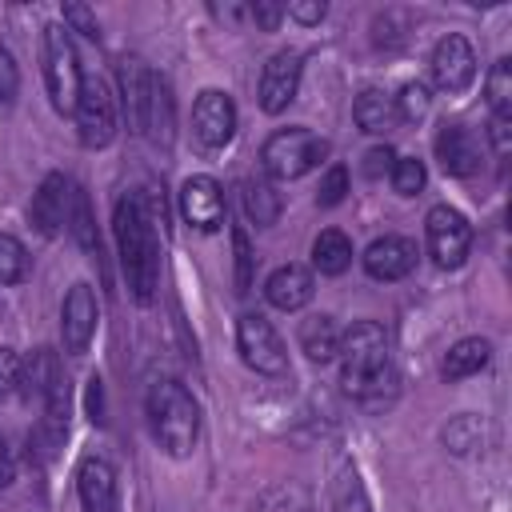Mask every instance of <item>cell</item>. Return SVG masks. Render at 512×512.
Masks as SVG:
<instances>
[{"label": "cell", "instance_id": "10", "mask_svg": "<svg viewBox=\"0 0 512 512\" xmlns=\"http://www.w3.org/2000/svg\"><path fill=\"white\" fill-rule=\"evenodd\" d=\"M344 356V372L340 376H352V372H372L380 364H388V336L376 320H356L348 332H340V352Z\"/></svg>", "mask_w": 512, "mask_h": 512}, {"label": "cell", "instance_id": "12", "mask_svg": "<svg viewBox=\"0 0 512 512\" xmlns=\"http://www.w3.org/2000/svg\"><path fill=\"white\" fill-rule=\"evenodd\" d=\"M180 212H184V220H188L192 228L216 232V228L224 224V216H228L220 184H216L212 176H188V180L180 184Z\"/></svg>", "mask_w": 512, "mask_h": 512}, {"label": "cell", "instance_id": "15", "mask_svg": "<svg viewBox=\"0 0 512 512\" xmlns=\"http://www.w3.org/2000/svg\"><path fill=\"white\" fill-rule=\"evenodd\" d=\"M76 492L84 512H120V488H116V468L104 456L80 460L76 472Z\"/></svg>", "mask_w": 512, "mask_h": 512}, {"label": "cell", "instance_id": "30", "mask_svg": "<svg viewBox=\"0 0 512 512\" xmlns=\"http://www.w3.org/2000/svg\"><path fill=\"white\" fill-rule=\"evenodd\" d=\"M484 92H488L492 116H496V112H508V104H512V60H508V56H500V60L492 64Z\"/></svg>", "mask_w": 512, "mask_h": 512}, {"label": "cell", "instance_id": "38", "mask_svg": "<svg viewBox=\"0 0 512 512\" xmlns=\"http://www.w3.org/2000/svg\"><path fill=\"white\" fill-rule=\"evenodd\" d=\"M64 24H72V28L84 32L88 40H100V24H96L92 8H84V4H64Z\"/></svg>", "mask_w": 512, "mask_h": 512}, {"label": "cell", "instance_id": "17", "mask_svg": "<svg viewBox=\"0 0 512 512\" xmlns=\"http://www.w3.org/2000/svg\"><path fill=\"white\" fill-rule=\"evenodd\" d=\"M436 160L448 176H472L480 168V144L464 124H440L436 132Z\"/></svg>", "mask_w": 512, "mask_h": 512}, {"label": "cell", "instance_id": "7", "mask_svg": "<svg viewBox=\"0 0 512 512\" xmlns=\"http://www.w3.org/2000/svg\"><path fill=\"white\" fill-rule=\"evenodd\" d=\"M236 348H240L244 364L256 368V372H264V376H280L288 368L284 340L276 336V328L260 312H244L240 316V324H236Z\"/></svg>", "mask_w": 512, "mask_h": 512}, {"label": "cell", "instance_id": "28", "mask_svg": "<svg viewBox=\"0 0 512 512\" xmlns=\"http://www.w3.org/2000/svg\"><path fill=\"white\" fill-rule=\"evenodd\" d=\"M68 220H72V232L80 240L84 252L100 256V240H96V224H92V208H88V196L80 188H72V204H68Z\"/></svg>", "mask_w": 512, "mask_h": 512}, {"label": "cell", "instance_id": "6", "mask_svg": "<svg viewBox=\"0 0 512 512\" xmlns=\"http://www.w3.org/2000/svg\"><path fill=\"white\" fill-rule=\"evenodd\" d=\"M424 236H428V256L436 260V268H460L468 260L472 248V224L464 220V212H456L452 204H436L424 216Z\"/></svg>", "mask_w": 512, "mask_h": 512}, {"label": "cell", "instance_id": "2", "mask_svg": "<svg viewBox=\"0 0 512 512\" xmlns=\"http://www.w3.org/2000/svg\"><path fill=\"white\" fill-rule=\"evenodd\" d=\"M148 424L168 456H188L200 436V408L180 380H156L148 392Z\"/></svg>", "mask_w": 512, "mask_h": 512}, {"label": "cell", "instance_id": "29", "mask_svg": "<svg viewBox=\"0 0 512 512\" xmlns=\"http://www.w3.org/2000/svg\"><path fill=\"white\" fill-rule=\"evenodd\" d=\"M28 276V252L16 236L0 232V284H20Z\"/></svg>", "mask_w": 512, "mask_h": 512}, {"label": "cell", "instance_id": "9", "mask_svg": "<svg viewBox=\"0 0 512 512\" xmlns=\"http://www.w3.org/2000/svg\"><path fill=\"white\" fill-rule=\"evenodd\" d=\"M300 72H304V60L300 52L292 48H280L276 56H268L264 72H260V108L268 116L284 112L292 100H296V88H300Z\"/></svg>", "mask_w": 512, "mask_h": 512}, {"label": "cell", "instance_id": "5", "mask_svg": "<svg viewBox=\"0 0 512 512\" xmlns=\"http://www.w3.org/2000/svg\"><path fill=\"white\" fill-rule=\"evenodd\" d=\"M76 128L84 148H104L116 136V100L108 92V80L96 72H84L80 100H76Z\"/></svg>", "mask_w": 512, "mask_h": 512}, {"label": "cell", "instance_id": "14", "mask_svg": "<svg viewBox=\"0 0 512 512\" xmlns=\"http://www.w3.org/2000/svg\"><path fill=\"white\" fill-rule=\"evenodd\" d=\"M68 204H72V184L64 180V172H52L40 180L32 204H28V220L40 236H56L68 224Z\"/></svg>", "mask_w": 512, "mask_h": 512}, {"label": "cell", "instance_id": "36", "mask_svg": "<svg viewBox=\"0 0 512 512\" xmlns=\"http://www.w3.org/2000/svg\"><path fill=\"white\" fill-rule=\"evenodd\" d=\"M392 100H396L400 120H424L428 116V88L424 84H404V92Z\"/></svg>", "mask_w": 512, "mask_h": 512}, {"label": "cell", "instance_id": "1", "mask_svg": "<svg viewBox=\"0 0 512 512\" xmlns=\"http://www.w3.org/2000/svg\"><path fill=\"white\" fill-rule=\"evenodd\" d=\"M112 232L120 248V268L140 304H148L160 288V244H156V216L144 192H128L116 200Z\"/></svg>", "mask_w": 512, "mask_h": 512}, {"label": "cell", "instance_id": "27", "mask_svg": "<svg viewBox=\"0 0 512 512\" xmlns=\"http://www.w3.org/2000/svg\"><path fill=\"white\" fill-rule=\"evenodd\" d=\"M332 512H372L368 492H364L356 468H344L336 476V484H332Z\"/></svg>", "mask_w": 512, "mask_h": 512}, {"label": "cell", "instance_id": "19", "mask_svg": "<svg viewBox=\"0 0 512 512\" xmlns=\"http://www.w3.org/2000/svg\"><path fill=\"white\" fill-rule=\"evenodd\" d=\"M148 92H152V72L140 56H124L120 60V96H124V112L132 132H144V116H148Z\"/></svg>", "mask_w": 512, "mask_h": 512}, {"label": "cell", "instance_id": "24", "mask_svg": "<svg viewBox=\"0 0 512 512\" xmlns=\"http://www.w3.org/2000/svg\"><path fill=\"white\" fill-rule=\"evenodd\" d=\"M488 356H492V344L480 340V336H468V340H460V344L448 348V356L440 364V376L444 380H464V376L480 372L488 364Z\"/></svg>", "mask_w": 512, "mask_h": 512}, {"label": "cell", "instance_id": "42", "mask_svg": "<svg viewBox=\"0 0 512 512\" xmlns=\"http://www.w3.org/2000/svg\"><path fill=\"white\" fill-rule=\"evenodd\" d=\"M324 12H328V8H324V0H304V4H292V8H288V16H292V20H300V24H320V20H324Z\"/></svg>", "mask_w": 512, "mask_h": 512}, {"label": "cell", "instance_id": "3", "mask_svg": "<svg viewBox=\"0 0 512 512\" xmlns=\"http://www.w3.org/2000/svg\"><path fill=\"white\" fill-rule=\"evenodd\" d=\"M44 84H48V100L60 116L76 112L84 68H80V56H76L72 40H68V28H60V24L44 28Z\"/></svg>", "mask_w": 512, "mask_h": 512}, {"label": "cell", "instance_id": "4", "mask_svg": "<svg viewBox=\"0 0 512 512\" xmlns=\"http://www.w3.org/2000/svg\"><path fill=\"white\" fill-rule=\"evenodd\" d=\"M324 156H328V140L308 128H280L260 148V164L276 180H296V176L312 172Z\"/></svg>", "mask_w": 512, "mask_h": 512}, {"label": "cell", "instance_id": "41", "mask_svg": "<svg viewBox=\"0 0 512 512\" xmlns=\"http://www.w3.org/2000/svg\"><path fill=\"white\" fill-rule=\"evenodd\" d=\"M16 376H20V356L12 348H0V400L16 388Z\"/></svg>", "mask_w": 512, "mask_h": 512}, {"label": "cell", "instance_id": "33", "mask_svg": "<svg viewBox=\"0 0 512 512\" xmlns=\"http://www.w3.org/2000/svg\"><path fill=\"white\" fill-rule=\"evenodd\" d=\"M232 252H236V292H248L252 288V272H256V256H252V244H248L244 228L232 232Z\"/></svg>", "mask_w": 512, "mask_h": 512}, {"label": "cell", "instance_id": "32", "mask_svg": "<svg viewBox=\"0 0 512 512\" xmlns=\"http://www.w3.org/2000/svg\"><path fill=\"white\" fill-rule=\"evenodd\" d=\"M444 444L452 452H472L480 444V420L476 416H456L448 428H444Z\"/></svg>", "mask_w": 512, "mask_h": 512}, {"label": "cell", "instance_id": "44", "mask_svg": "<svg viewBox=\"0 0 512 512\" xmlns=\"http://www.w3.org/2000/svg\"><path fill=\"white\" fill-rule=\"evenodd\" d=\"M12 476H16V456H12L8 440L0 436V488H8V484H12Z\"/></svg>", "mask_w": 512, "mask_h": 512}, {"label": "cell", "instance_id": "23", "mask_svg": "<svg viewBox=\"0 0 512 512\" xmlns=\"http://www.w3.org/2000/svg\"><path fill=\"white\" fill-rule=\"evenodd\" d=\"M300 348L308 352V360L328 364L340 352V328H336V320L332 316H308L300 324Z\"/></svg>", "mask_w": 512, "mask_h": 512}, {"label": "cell", "instance_id": "16", "mask_svg": "<svg viewBox=\"0 0 512 512\" xmlns=\"http://www.w3.org/2000/svg\"><path fill=\"white\" fill-rule=\"evenodd\" d=\"M416 268V244L408 236H380L364 252V272L372 280H404Z\"/></svg>", "mask_w": 512, "mask_h": 512}, {"label": "cell", "instance_id": "43", "mask_svg": "<svg viewBox=\"0 0 512 512\" xmlns=\"http://www.w3.org/2000/svg\"><path fill=\"white\" fill-rule=\"evenodd\" d=\"M88 416L92 420H104V388H100V376L88 380Z\"/></svg>", "mask_w": 512, "mask_h": 512}, {"label": "cell", "instance_id": "22", "mask_svg": "<svg viewBox=\"0 0 512 512\" xmlns=\"http://www.w3.org/2000/svg\"><path fill=\"white\" fill-rule=\"evenodd\" d=\"M240 200H244V212H248V220L256 228H272L280 220V212H284V200L268 180H244L240 184Z\"/></svg>", "mask_w": 512, "mask_h": 512}, {"label": "cell", "instance_id": "25", "mask_svg": "<svg viewBox=\"0 0 512 512\" xmlns=\"http://www.w3.org/2000/svg\"><path fill=\"white\" fill-rule=\"evenodd\" d=\"M312 264H316V272H324V276H340V272L352 264V240H348L340 228H324V232L312 240Z\"/></svg>", "mask_w": 512, "mask_h": 512}, {"label": "cell", "instance_id": "11", "mask_svg": "<svg viewBox=\"0 0 512 512\" xmlns=\"http://www.w3.org/2000/svg\"><path fill=\"white\" fill-rule=\"evenodd\" d=\"M432 80L440 92H464L476 80V52L460 32H448L432 52Z\"/></svg>", "mask_w": 512, "mask_h": 512}, {"label": "cell", "instance_id": "18", "mask_svg": "<svg viewBox=\"0 0 512 512\" xmlns=\"http://www.w3.org/2000/svg\"><path fill=\"white\" fill-rule=\"evenodd\" d=\"M312 292H316L312 272L300 268V264H284V268H276V272L268 276V284H264L268 304L280 308V312H296V308H304V304L312 300Z\"/></svg>", "mask_w": 512, "mask_h": 512}, {"label": "cell", "instance_id": "20", "mask_svg": "<svg viewBox=\"0 0 512 512\" xmlns=\"http://www.w3.org/2000/svg\"><path fill=\"white\" fill-rule=\"evenodd\" d=\"M60 380H64V368H60L56 352H48V348H36L28 360H20L16 384H20V392H24L28 400H40V404H44V396H48Z\"/></svg>", "mask_w": 512, "mask_h": 512}, {"label": "cell", "instance_id": "21", "mask_svg": "<svg viewBox=\"0 0 512 512\" xmlns=\"http://www.w3.org/2000/svg\"><path fill=\"white\" fill-rule=\"evenodd\" d=\"M352 116H356L360 132H368V136H384V132H392V128L400 124L396 100L384 96L380 88H364V92L356 96V104H352Z\"/></svg>", "mask_w": 512, "mask_h": 512}, {"label": "cell", "instance_id": "13", "mask_svg": "<svg viewBox=\"0 0 512 512\" xmlns=\"http://www.w3.org/2000/svg\"><path fill=\"white\" fill-rule=\"evenodd\" d=\"M96 296L88 284H72L68 296H64V308H60V336H64V348L72 356H80L92 336H96Z\"/></svg>", "mask_w": 512, "mask_h": 512}, {"label": "cell", "instance_id": "26", "mask_svg": "<svg viewBox=\"0 0 512 512\" xmlns=\"http://www.w3.org/2000/svg\"><path fill=\"white\" fill-rule=\"evenodd\" d=\"M144 132H148L160 148H168V144H172V92H168V80H164V76H152Z\"/></svg>", "mask_w": 512, "mask_h": 512}, {"label": "cell", "instance_id": "34", "mask_svg": "<svg viewBox=\"0 0 512 512\" xmlns=\"http://www.w3.org/2000/svg\"><path fill=\"white\" fill-rule=\"evenodd\" d=\"M344 196H348V168H344V164H332V168L324 172V180H320L316 204H320V208H336Z\"/></svg>", "mask_w": 512, "mask_h": 512}, {"label": "cell", "instance_id": "37", "mask_svg": "<svg viewBox=\"0 0 512 512\" xmlns=\"http://www.w3.org/2000/svg\"><path fill=\"white\" fill-rule=\"evenodd\" d=\"M488 140H492V152H496V156H508V152H512V112H496V116H492Z\"/></svg>", "mask_w": 512, "mask_h": 512}, {"label": "cell", "instance_id": "31", "mask_svg": "<svg viewBox=\"0 0 512 512\" xmlns=\"http://www.w3.org/2000/svg\"><path fill=\"white\" fill-rule=\"evenodd\" d=\"M388 176H392V188L400 196H416L424 188V180H428V172H424V164L416 156H396V164H392Z\"/></svg>", "mask_w": 512, "mask_h": 512}, {"label": "cell", "instance_id": "8", "mask_svg": "<svg viewBox=\"0 0 512 512\" xmlns=\"http://www.w3.org/2000/svg\"><path fill=\"white\" fill-rule=\"evenodd\" d=\"M192 132L204 148H224L236 136V104L220 88H204L192 104Z\"/></svg>", "mask_w": 512, "mask_h": 512}, {"label": "cell", "instance_id": "40", "mask_svg": "<svg viewBox=\"0 0 512 512\" xmlns=\"http://www.w3.org/2000/svg\"><path fill=\"white\" fill-rule=\"evenodd\" d=\"M248 16H252V24L256 28H264V32H272L276 24H280V16H284V8L280 4H272V0H260V4H252V8H244Z\"/></svg>", "mask_w": 512, "mask_h": 512}, {"label": "cell", "instance_id": "39", "mask_svg": "<svg viewBox=\"0 0 512 512\" xmlns=\"http://www.w3.org/2000/svg\"><path fill=\"white\" fill-rule=\"evenodd\" d=\"M392 164H396V152H392L388 144H380V148H368V156H364V176L380 180L384 172H392Z\"/></svg>", "mask_w": 512, "mask_h": 512}, {"label": "cell", "instance_id": "35", "mask_svg": "<svg viewBox=\"0 0 512 512\" xmlns=\"http://www.w3.org/2000/svg\"><path fill=\"white\" fill-rule=\"evenodd\" d=\"M16 92H20V68H16V56L0 44V112L16 104Z\"/></svg>", "mask_w": 512, "mask_h": 512}]
</instances>
